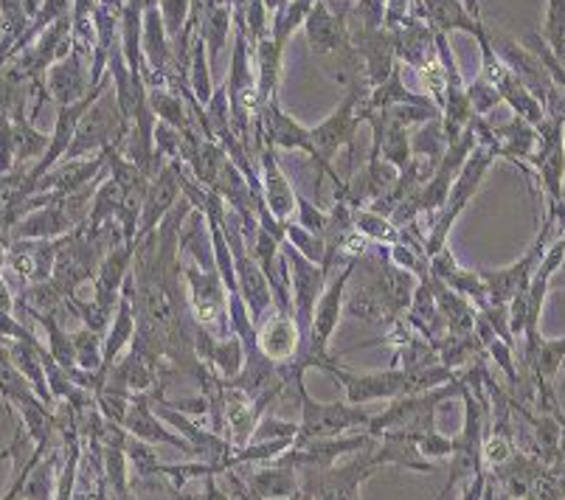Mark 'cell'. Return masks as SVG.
Returning <instances> with one entry per match:
<instances>
[{
    "mask_svg": "<svg viewBox=\"0 0 565 500\" xmlns=\"http://www.w3.org/2000/svg\"><path fill=\"white\" fill-rule=\"evenodd\" d=\"M361 265L369 267V276L352 296H347L343 312L369 327H392L411 307L419 278L392 265L388 245H374V242L361 256Z\"/></svg>",
    "mask_w": 565,
    "mask_h": 500,
    "instance_id": "6da1fadb",
    "label": "cell"
},
{
    "mask_svg": "<svg viewBox=\"0 0 565 500\" xmlns=\"http://www.w3.org/2000/svg\"><path fill=\"white\" fill-rule=\"evenodd\" d=\"M495 155H498V147H492V143H476V149H472L470 158H467L465 167H461V172L456 174L454 185H450L448 200H445V205H441L439 214L430 220L428 236H425V242H423L425 259H430L434 254H439L441 247H448L445 242H448L450 228H454L456 220L465 214V209L470 205V200L476 198V192H479V185H481V180H484L487 169H490L492 161H495Z\"/></svg>",
    "mask_w": 565,
    "mask_h": 500,
    "instance_id": "7a4b0ae2",
    "label": "cell"
},
{
    "mask_svg": "<svg viewBox=\"0 0 565 500\" xmlns=\"http://www.w3.org/2000/svg\"><path fill=\"white\" fill-rule=\"evenodd\" d=\"M369 93V87H349L343 102L338 105V110L332 113L330 118H323L318 127H312L310 138L312 147H316V155H312V161H316L318 172H316V183L323 178V174H330L335 180V189L343 185V180L338 178V172L332 169V158H335L338 149L347 147L349 158H352V172H354V149H358V130H361V113H358V105ZM352 178V174H349Z\"/></svg>",
    "mask_w": 565,
    "mask_h": 500,
    "instance_id": "3957f363",
    "label": "cell"
},
{
    "mask_svg": "<svg viewBox=\"0 0 565 500\" xmlns=\"http://www.w3.org/2000/svg\"><path fill=\"white\" fill-rule=\"evenodd\" d=\"M383 467L377 439L372 436L363 450L352 453L349 461L332 464L330 470H299L301 492L312 500H361V489Z\"/></svg>",
    "mask_w": 565,
    "mask_h": 500,
    "instance_id": "277c9868",
    "label": "cell"
},
{
    "mask_svg": "<svg viewBox=\"0 0 565 500\" xmlns=\"http://www.w3.org/2000/svg\"><path fill=\"white\" fill-rule=\"evenodd\" d=\"M130 132V121L125 118L121 107L116 102V93H113V82L102 91L99 99L87 107V113L82 116L79 127L74 132V141H71L68 152H65L63 161H82V158H94V155L105 152L107 147H121V141Z\"/></svg>",
    "mask_w": 565,
    "mask_h": 500,
    "instance_id": "5b68a950",
    "label": "cell"
},
{
    "mask_svg": "<svg viewBox=\"0 0 565 500\" xmlns=\"http://www.w3.org/2000/svg\"><path fill=\"white\" fill-rule=\"evenodd\" d=\"M296 394L301 402L299 433L292 439V447L305 445L312 439H338L347 433L366 430L374 414L363 405H347V402H318L307 394L305 383L296 385Z\"/></svg>",
    "mask_w": 565,
    "mask_h": 500,
    "instance_id": "8992f818",
    "label": "cell"
},
{
    "mask_svg": "<svg viewBox=\"0 0 565 500\" xmlns=\"http://www.w3.org/2000/svg\"><path fill=\"white\" fill-rule=\"evenodd\" d=\"M223 234L225 242L231 247V256H234V273H236V290L243 296L245 307L250 312V321L254 327H259L265 321V316L274 309V292H270V285H267L265 273L259 270L256 259L248 251V240L243 234V223L239 216L225 205L223 211Z\"/></svg>",
    "mask_w": 565,
    "mask_h": 500,
    "instance_id": "52a82bcc",
    "label": "cell"
},
{
    "mask_svg": "<svg viewBox=\"0 0 565 500\" xmlns=\"http://www.w3.org/2000/svg\"><path fill=\"white\" fill-rule=\"evenodd\" d=\"M183 285H186L189 312L198 327H205L214 338H228V292L217 270H203L194 262H183Z\"/></svg>",
    "mask_w": 565,
    "mask_h": 500,
    "instance_id": "ba28073f",
    "label": "cell"
},
{
    "mask_svg": "<svg viewBox=\"0 0 565 500\" xmlns=\"http://www.w3.org/2000/svg\"><path fill=\"white\" fill-rule=\"evenodd\" d=\"M281 256H285L287 273H290L292 318H296V323H299L301 349H305L307 338H310L312 312H316L318 298H321L323 290H327V281H330L332 273L323 265H316V262L305 259V256H301L296 247L287 245V242H281Z\"/></svg>",
    "mask_w": 565,
    "mask_h": 500,
    "instance_id": "9c48e42d",
    "label": "cell"
},
{
    "mask_svg": "<svg viewBox=\"0 0 565 500\" xmlns=\"http://www.w3.org/2000/svg\"><path fill=\"white\" fill-rule=\"evenodd\" d=\"M332 380L343 385L347 391L349 405H369V402L380 400H397V396L414 394V385H411V374L399 365H392L385 371H369V374H354V371L341 369L338 363H332L327 369Z\"/></svg>",
    "mask_w": 565,
    "mask_h": 500,
    "instance_id": "30bf717a",
    "label": "cell"
},
{
    "mask_svg": "<svg viewBox=\"0 0 565 500\" xmlns=\"http://www.w3.org/2000/svg\"><path fill=\"white\" fill-rule=\"evenodd\" d=\"M87 56L79 54L76 49L68 51V56L56 60L49 71H45L43 82L45 91H49L51 102L56 107L63 105H76V102L87 99L94 85H90V74L85 71Z\"/></svg>",
    "mask_w": 565,
    "mask_h": 500,
    "instance_id": "8fae6325",
    "label": "cell"
},
{
    "mask_svg": "<svg viewBox=\"0 0 565 500\" xmlns=\"http://www.w3.org/2000/svg\"><path fill=\"white\" fill-rule=\"evenodd\" d=\"M256 347L276 365L290 363L301 349L299 323L292 318V309H270L265 321L256 327Z\"/></svg>",
    "mask_w": 565,
    "mask_h": 500,
    "instance_id": "7c38bea8",
    "label": "cell"
},
{
    "mask_svg": "<svg viewBox=\"0 0 565 500\" xmlns=\"http://www.w3.org/2000/svg\"><path fill=\"white\" fill-rule=\"evenodd\" d=\"M65 236L60 240H18L7 247V267L18 273L23 281L32 285H43L49 281L51 270H54L56 251L63 247Z\"/></svg>",
    "mask_w": 565,
    "mask_h": 500,
    "instance_id": "4fadbf2b",
    "label": "cell"
},
{
    "mask_svg": "<svg viewBox=\"0 0 565 500\" xmlns=\"http://www.w3.org/2000/svg\"><path fill=\"white\" fill-rule=\"evenodd\" d=\"M183 198L181 192V172H178V161H167L161 167V172L150 180V189L143 194V205H141V220H138V234L136 240L141 236L152 234L158 228L163 216L178 205V200Z\"/></svg>",
    "mask_w": 565,
    "mask_h": 500,
    "instance_id": "5bb4252c",
    "label": "cell"
},
{
    "mask_svg": "<svg viewBox=\"0 0 565 500\" xmlns=\"http://www.w3.org/2000/svg\"><path fill=\"white\" fill-rule=\"evenodd\" d=\"M256 163H259L262 200H265L267 211H270L281 225L290 223L292 214H296V189H292V183L287 180V174L281 172L276 149L262 143L259 152H256Z\"/></svg>",
    "mask_w": 565,
    "mask_h": 500,
    "instance_id": "9a60e30c",
    "label": "cell"
},
{
    "mask_svg": "<svg viewBox=\"0 0 565 500\" xmlns=\"http://www.w3.org/2000/svg\"><path fill=\"white\" fill-rule=\"evenodd\" d=\"M132 256H136V242H121V245L110 247L102 259L99 270H96L94 281H90V298L105 309L107 316H113L121 298V287L132 267Z\"/></svg>",
    "mask_w": 565,
    "mask_h": 500,
    "instance_id": "2e32d148",
    "label": "cell"
},
{
    "mask_svg": "<svg viewBox=\"0 0 565 500\" xmlns=\"http://www.w3.org/2000/svg\"><path fill=\"white\" fill-rule=\"evenodd\" d=\"M127 436L132 439H141L147 445H169L174 450H183L189 458H192V447L186 445L183 436L169 430L163 425V419H158L156 411H152V391L150 394H132L130 405H127V416H125V425Z\"/></svg>",
    "mask_w": 565,
    "mask_h": 500,
    "instance_id": "e0dca14e",
    "label": "cell"
},
{
    "mask_svg": "<svg viewBox=\"0 0 565 500\" xmlns=\"http://www.w3.org/2000/svg\"><path fill=\"white\" fill-rule=\"evenodd\" d=\"M416 9L423 12L425 23L439 34H450V31H465L470 38L479 40L481 51L490 49V34H487L481 18L467 12L465 0H419Z\"/></svg>",
    "mask_w": 565,
    "mask_h": 500,
    "instance_id": "ac0fdd59",
    "label": "cell"
},
{
    "mask_svg": "<svg viewBox=\"0 0 565 500\" xmlns=\"http://www.w3.org/2000/svg\"><path fill=\"white\" fill-rule=\"evenodd\" d=\"M394 49L399 65L419 71L436 60V31L425 23V18L411 14L399 29H394Z\"/></svg>",
    "mask_w": 565,
    "mask_h": 500,
    "instance_id": "d6986e66",
    "label": "cell"
},
{
    "mask_svg": "<svg viewBox=\"0 0 565 500\" xmlns=\"http://www.w3.org/2000/svg\"><path fill=\"white\" fill-rule=\"evenodd\" d=\"M245 483H248L254 500H290L301 489L299 472L285 464H245Z\"/></svg>",
    "mask_w": 565,
    "mask_h": 500,
    "instance_id": "ffe728a7",
    "label": "cell"
},
{
    "mask_svg": "<svg viewBox=\"0 0 565 500\" xmlns=\"http://www.w3.org/2000/svg\"><path fill=\"white\" fill-rule=\"evenodd\" d=\"M192 14L198 18V34L209 51V62L214 65L223 54L225 38L234 25V3L231 0H198V7H192Z\"/></svg>",
    "mask_w": 565,
    "mask_h": 500,
    "instance_id": "44dd1931",
    "label": "cell"
},
{
    "mask_svg": "<svg viewBox=\"0 0 565 500\" xmlns=\"http://www.w3.org/2000/svg\"><path fill=\"white\" fill-rule=\"evenodd\" d=\"M132 334H136V316H132L130 298L121 292L116 312H113L110 327H107V332H105V360H102V369L96 371V374L102 377V385H105L107 371L113 369V363H116V360L121 358L127 349H130Z\"/></svg>",
    "mask_w": 565,
    "mask_h": 500,
    "instance_id": "7402d4cb",
    "label": "cell"
},
{
    "mask_svg": "<svg viewBox=\"0 0 565 500\" xmlns=\"http://www.w3.org/2000/svg\"><path fill=\"white\" fill-rule=\"evenodd\" d=\"M205 369L212 371L214 377L220 380H234L243 374L245 369V347L243 340L236 334H228V338L214 340L212 352L205 358Z\"/></svg>",
    "mask_w": 565,
    "mask_h": 500,
    "instance_id": "603a6c76",
    "label": "cell"
},
{
    "mask_svg": "<svg viewBox=\"0 0 565 500\" xmlns=\"http://www.w3.org/2000/svg\"><path fill=\"white\" fill-rule=\"evenodd\" d=\"M189 87H192V96L198 99V105L205 107V102L212 99V62H209V51H205V43L198 31H194L192 51H189Z\"/></svg>",
    "mask_w": 565,
    "mask_h": 500,
    "instance_id": "cb8c5ba5",
    "label": "cell"
},
{
    "mask_svg": "<svg viewBox=\"0 0 565 500\" xmlns=\"http://www.w3.org/2000/svg\"><path fill=\"white\" fill-rule=\"evenodd\" d=\"M354 231L366 236L374 245H397L403 242V231L392 223V216H383L372 209L354 211Z\"/></svg>",
    "mask_w": 565,
    "mask_h": 500,
    "instance_id": "d4e9b609",
    "label": "cell"
},
{
    "mask_svg": "<svg viewBox=\"0 0 565 500\" xmlns=\"http://www.w3.org/2000/svg\"><path fill=\"white\" fill-rule=\"evenodd\" d=\"M445 149H448V138H445V130H441V118H434V121L428 124H419L416 136L411 138V155L428 161L434 169L436 163L441 161Z\"/></svg>",
    "mask_w": 565,
    "mask_h": 500,
    "instance_id": "484cf974",
    "label": "cell"
},
{
    "mask_svg": "<svg viewBox=\"0 0 565 500\" xmlns=\"http://www.w3.org/2000/svg\"><path fill=\"white\" fill-rule=\"evenodd\" d=\"M71 340H74L76 369L99 371L102 360H105V334L82 327V329H76V332H71Z\"/></svg>",
    "mask_w": 565,
    "mask_h": 500,
    "instance_id": "4316f807",
    "label": "cell"
},
{
    "mask_svg": "<svg viewBox=\"0 0 565 500\" xmlns=\"http://www.w3.org/2000/svg\"><path fill=\"white\" fill-rule=\"evenodd\" d=\"M285 242L290 247H296L305 259L316 262V265H323V259H327V242H323V236L310 234L299 223H292V220L285 223Z\"/></svg>",
    "mask_w": 565,
    "mask_h": 500,
    "instance_id": "83f0119b",
    "label": "cell"
},
{
    "mask_svg": "<svg viewBox=\"0 0 565 500\" xmlns=\"http://www.w3.org/2000/svg\"><path fill=\"white\" fill-rule=\"evenodd\" d=\"M543 43L548 45V51H552L559 62H563V56H565V0H548Z\"/></svg>",
    "mask_w": 565,
    "mask_h": 500,
    "instance_id": "f1b7e54d",
    "label": "cell"
},
{
    "mask_svg": "<svg viewBox=\"0 0 565 500\" xmlns=\"http://www.w3.org/2000/svg\"><path fill=\"white\" fill-rule=\"evenodd\" d=\"M163 18V29H167L169 43L181 38L183 25L189 23V14H192V0H161L158 3Z\"/></svg>",
    "mask_w": 565,
    "mask_h": 500,
    "instance_id": "f546056e",
    "label": "cell"
},
{
    "mask_svg": "<svg viewBox=\"0 0 565 500\" xmlns=\"http://www.w3.org/2000/svg\"><path fill=\"white\" fill-rule=\"evenodd\" d=\"M296 223H299L305 231H310V234L323 236L327 223H330V211L318 209L312 200H307L305 194L296 192Z\"/></svg>",
    "mask_w": 565,
    "mask_h": 500,
    "instance_id": "4dcf8cb0",
    "label": "cell"
},
{
    "mask_svg": "<svg viewBox=\"0 0 565 500\" xmlns=\"http://www.w3.org/2000/svg\"><path fill=\"white\" fill-rule=\"evenodd\" d=\"M296 433H299V425H292V422L279 419L274 414H265L256 425L254 439L250 442H274V439H296Z\"/></svg>",
    "mask_w": 565,
    "mask_h": 500,
    "instance_id": "1f68e13d",
    "label": "cell"
},
{
    "mask_svg": "<svg viewBox=\"0 0 565 500\" xmlns=\"http://www.w3.org/2000/svg\"><path fill=\"white\" fill-rule=\"evenodd\" d=\"M156 487L167 489L169 498H172V500H228L225 489L220 487V476H205L203 478V489H200L198 494H183V489H174L172 483L161 481V478L156 481Z\"/></svg>",
    "mask_w": 565,
    "mask_h": 500,
    "instance_id": "d6a6232c",
    "label": "cell"
},
{
    "mask_svg": "<svg viewBox=\"0 0 565 500\" xmlns=\"http://www.w3.org/2000/svg\"><path fill=\"white\" fill-rule=\"evenodd\" d=\"M416 450L423 453V458H428V461H439V458L454 456V439L441 436L439 430H430L416 439Z\"/></svg>",
    "mask_w": 565,
    "mask_h": 500,
    "instance_id": "836d02e7",
    "label": "cell"
},
{
    "mask_svg": "<svg viewBox=\"0 0 565 500\" xmlns=\"http://www.w3.org/2000/svg\"><path fill=\"white\" fill-rule=\"evenodd\" d=\"M465 7L467 12L476 14V18H481V7H479V0H465Z\"/></svg>",
    "mask_w": 565,
    "mask_h": 500,
    "instance_id": "e575fe53",
    "label": "cell"
},
{
    "mask_svg": "<svg viewBox=\"0 0 565 500\" xmlns=\"http://www.w3.org/2000/svg\"><path fill=\"white\" fill-rule=\"evenodd\" d=\"M563 62H565V56H563Z\"/></svg>",
    "mask_w": 565,
    "mask_h": 500,
    "instance_id": "d590c367",
    "label": "cell"
}]
</instances>
